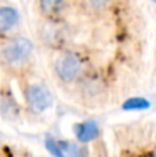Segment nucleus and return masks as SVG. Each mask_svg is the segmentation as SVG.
I'll use <instances>...</instances> for the list:
<instances>
[{
    "label": "nucleus",
    "instance_id": "nucleus-2",
    "mask_svg": "<svg viewBox=\"0 0 156 157\" xmlns=\"http://www.w3.org/2000/svg\"><path fill=\"white\" fill-rule=\"evenodd\" d=\"M57 80L64 86H73L84 75V61L77 52L68 51L57 58L54 65Z\"/></svg>",
    "mask_w": 156,
    "mask_h": 157
},
{
    "label": "nucleus",
    "instance_id": "nucleus-7",
    "mask_svg": "<svg viewBox=\"0 0 156 157\" xmlns=\"http://www.w3.org/2000/svg\"><path fill=\"white\" fill-rule=\"evenodd\" d=\"M154 2H155V3H156V0H154Z\"/></svg>",
    "mask_w": 156,
    "mask_h": 157
},
{
    "label": "nucleus",
    "instance_id": "nucleus-5",
    "mask_svg": "<svg viewBox=\"0 0 156 157\" xmlns=\"http://www.w3.org/2000/svg\"><path fill=\"white\" fill-rule=\"evenodd\" d=\"M39 6L47 15H57L64 10L65 0H39Z\"/></svg>",
    "mask_w": 156,
    "mask_h": 157
},
{
    "label": "nucleus",
    "instance_id": "nucleus-6",
    "mask_svg": "<svg viewBox=\"0 0 156 157\" xmlns=\"http://www.w3.org/2000/svg\"><path fill=\"white\" fill-rule=\"evenodd\" d=\"M111 0H87V3L91 6L93 8H97V10H99V8H104L105 6H108V3H109Z\"/></svg>",
    "mask_w": 156,
    "mask_h": 157
},
{
    "label": "nucleus",
    "instance_id": "nucleus-1",
    "mask_svg": "<svg viewBox=\"0 0 156 157\" xmlns=\"http://www.w3.org/2000/svg\"><path fill=\"white\" fill-rule=\"evenodd\" d=\"M33 44L28 37H14L0 46V66L7 71H19L30 61Z\"/></svg>",
    "mask_w": 156,
    "mask_h": 157
},
{
    "label": "nucleus",
    "instance_id": "nucleus-4",
    "mask_svg": "<svg viewBox=\"0 0 156 157\" xmlns=\"http://www.w3.org/2000/svg\"><path fill=\"white\" fill-rule=\"evenodd\" d=\"M19 21V15L15 8L10 6L0 7V33H7L17 26Z\"/></svg>",
    "mask_w": 156,
    "mask_h": 157
},
{
    "label": "nucleus",
    "instance_id": "nucleus-3",
    "mask_svg": "<svg viewBox=\"0 0 156 157\" xmlns=\"http://www.w3.org/2000/svg\"><path fill=\"white\" fill-rule=\"evenodd\" d=\"M24 101L33 112L43 113L53 105V94L44 84L30 83L24 88Z\"/></svg>",
    "mask_w": 156,
    "mask_h": 157
}]
</instances>
